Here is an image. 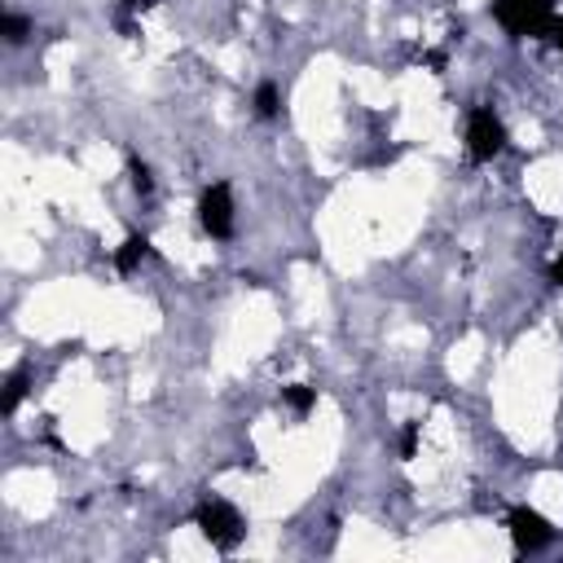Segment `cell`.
<instances>
[{"label":"cell","instance_id":"1","mask_svg":"<svg viewBox=\"0 0 563 563\" xmlns=\"http://www.w3.org/2000/svg\"><path fill=\"white\" fill-rule=\"evenodd\" d=\"M493 18L506 35L528 40V35H550L554 31V0H493Z\"/></svg>","mask_w":563,"mask_h":563},{"label":"cell","instance_id":"2","mask_svg":"<svg viewBox=\"0 0 563 563\" xmlns=\"http://www.w3.org/2000/svg\"><path fill=\"white\" fill-rule=\"evenodd\" d=\"M466 150L475 163H493L506 150V123L497 119L493 106H475L466 114Z\"/></svg>","mask_w":563,"mask_h":563},{"label":"cell","instance_id":"3","mask_svg":"<svg viewBox=\"0 0 563 563\" xmlns=\"http://www.w3.org/2000/svg\"><path fill=\"white\" fill-rule=\"evenodd\" d=\"M194 523L202 528V537H207L216 550H233V545L242 541V532H246V528H242V515H238L229 501H216V497L194 510Z\"/></svg>","mask_w":563,"mask_h":563},{"label":"cell","instance_id":"4","mask_svg":"<svg viewBox=\"0 0 563 563\" xmlns=\"http://www.w3.org/2000/svg\"><path fill=\"white\" fill-rule=\"evenodd\" d=\"M506 528H510V541H515L519 554H537V550H545V545L554 541L550 519L537 515L532 506H515V510L506 515Z\"/></svg>","mask_w":563,"mask_h":563},{"label":"cell","instance_id":"5","mask_svg":"<svg viewBox=\"0 0 563 563\" xmlns=\"http://www.w3.org/2000/svg\"><path fill=\"white\" fill-rule=\"evenodd\" d=\"M198 224L211 238H229L233 233V189L224 180H216V185L202 189V198H198Z\"/></svg>","mask_w":563,"mask_h":563},{"label":"cell","instance_id":"6","mask_svg":"<svg viewBox=\"0 0 563 563\" xmlns=\"http://www.w3.org/2000/svg\"><path fill=\"white\" fill-rule=\"evenodd\" d=\"M145 255H150V238H145V233H128L123 246L114 251V268H119V273H132Z\"/></svg>","mask_w":563,"mask_h":563},{"label":"cell","instance_id":"7","mask_svg":"<svg viewBox=\"0 0 563 563\" xmlns=\"http://www.w3.org/2000/svg\"><path fill=\"white\" fill-rule=\"evenodd\" d=\"M282 400H286L295 413H308V409L317 405V387H303V383H295V387H282Z\"/></svg>","mask_w":563,"mask_h":563},{"label":"cell","instance_id":"8","mask_svg":"<svg viewBox=\"0 0 563 563\" xmlns=\"http://www.w3.org/2000/svg\"><path fill=\"white\" fill-rule=\"evenodd\" d=\"M0 35H4L9 44H26V35H31V22H26L22 13H4V18H0Z\"/></svg>","mask_w":563,"mask_h":563},{"label":"cell","instance_id":"9","mask_svg":"<svg viewBox=\"0 0 563 563\" xmlns=\"http://www.w3.org/2000/svg\"><path fill=\"white\" fill-rule=\"evenodd\" d=\"M128 176H132V189L145 198V194H154V172H150V163H141V158H128Z\"/></svg>","mask_w":563,"mask_h":563},{"label":"cell","instance_id":"10","mask_svg":"<svg viewBox=\"0 0 563 563\" xmlns=\"http://www.w3.org/2000/svg\"><path fill=\"white\" fill-rule=\"evenodd\" d=\"M277 106H282L277 84H260V88H255V110H260L264 119H273V114H277Z\"/></svg>","mask_w":563,"mask_h":563},{"label":"cell","instance_id":"11","mask_svg":"<svg viewBox=\"0 0 563 563\" xmlns=\"http://www.w3.org/2000/svg\"><path fill=\"white\" fill-rule=\"evenodd\" d=\"M22 391H26V378H22V374H13V378H9V387H4L0 409H4V413H13V409H18V400H22Z\"/></svg>","mask_w":563,"mask_h":563},{"label":"cell","instance_id":"12","mask_svg":"<svg viewBox=\"0 0 563 563\" xmlns=\"http://www.w3.org/2000/svg\"><path fill=\"white\" fill-rule=\"evenodd\" d=\"M413 444H418V422H409V427L400 431V453L413 457Z\"/></svg>","mask_w":563,"mask_h":563},{"label":"cell","instance_id":"13","mask_svg":"<svg viewBox=\"0 0 563 563\" xmlns=\"http://www.w3.org/2000/svg\"><path fill=\"white\" fill-rule=\"evenodd\" d=\"M550 282H554V286H563V251H559V255H554V264H550Z\"/></svg>","mask_w":563,"mask_h":563},{"label":"cell","instance_id":"14","mask_svg":"<svg viewBox=\"0 0 563 563\" xmlns=\"http://www.w3.org/2000/svg\"><path fill=\"white\" fill-rule=\"evenodd\" d=\"M150 4H154V0H123L128 13H141V9H150Z\"/></svg>","mask_w":563,"mask_h":563},{"label":"cell","instance_id":"15","mask_svg":"<svg viewBox=\"0 0 563 563\" xmlns=\"http://www.w3.org/2000/svg\"><path fill=\"white\" fill-rule=\"evenodd\" d=\"M550 40H554V48H563V18L554 22V31H550Z\"/></svg>","mask_w":563,"mask_h":563}]
</instances>
